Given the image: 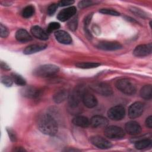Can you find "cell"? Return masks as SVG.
<instances>
[{"mask_svg":"<svg viewBox=\"0 0 152 152\" xmlns=\"http://www.w3.org/2000/svg\"><path fill=\"white\" fill-rule=\"evenodd\" d=\"M39 130L44 134L54 135L58 132V125L55 120L49 115L41 116L37 122Z\"/></svg>","mask_w":152,"mask_h":152,"instance_id":"cell-1","label":"cell"},{"mask_svg":"<svg viewBox=\"0 0 152 152\" xmlns=\"http://www.w3.org/2000/svg\"><path fill=\"white\" fill-rule=\"evenodd\" d=\"M59 71L58 66L53 64H46L38 66L33 71V74L39 77H49L55 75Z\"/></svg>","mask_w":152,"mask_h":152,"instance_id":"cell-2","label":"cell"},{"mask_svg":"<svg viewBox=\"0 0 152 152\" xmlns=\"http://www.w3.org/2000/svg\"><path fill=\"white\" fill-rule=\"evenodd\" d=\"M115 86L119 91L127 95H132L135 93L137 90L134 82L128 78L118 80L116 82Z\"/></svg>","mask_w":152,"mask_h":152,"instance_id":"cell-3","label":"cell"},{"mask_svg":"<svg viewBox=\"0 0 152 152\" xmlns=\"http://www.w3.org/2000/svg\"><path fill=\"white\" fill-rule=\"evenodd\" d=\"M85 91L82 86H78L72 91L71 94L68 96V103L71 107L75 108L78 106Z\"/></svg>","mask_w":152,"mask_h":152,"instance_id":"cell-4","label":"cell"},{"mask_svg":"<svg viewBox=\"0 0 152 152\" xmlns=\"http://www.w3.org/2000/svg\"><path fill=\"white\" fill-rule=\"evenodd\" d=\"M90 87L97 93L104 96H109L113 94L112 87L107 83L102 82L94 83L90 85Z\"/></svg>","mask_w":152,"mask_h":152,"instance_id":"cell-5","label":"cell"},{"mask_svg":"<svg viewBox=\"0 0 152 152\" xmlns=\"http://www.w3.org/2000/svg\"><path fill=\"white\" fill-rule=\"evenodd\" d=\"M104 135L110 139H121L125 136V131L121 127L109 126L106 128L104 131Z\"/></svg>","mask_w":152,"mask_h":152,"instance_id":"cell-6","label":"cell"},{"mask_svg":"<svg viewBox=\"0 0 152 152\" xmlns=\"http://www.w3.org/2000/svg\"><path fill=\"white\" fill-rule=\"evenodd\" d=\"M125 115V110L123 106L116 105L110 108L107 112L108 117L113 121H119L123 119Z\"/></svg>","mask_w":152,"mask_h":152,"instance_id":"cell-7","label":"cell"},{"mask_svg":"<svg viewBox=\"0 0 152 152\" xmlns=\"http://www.w3.org/2000/svg\"><path fill=\"white\" fill-rule=\"evenodd\" d=\"M144 110V105L140 102L132 103L128 108V116L131 119H135L140 116Z\"/></svg>","mask_w":152,"mask_h":152,"instance_id":"cell-8","label":"cell"},{"mask_svg":"<svg viewBox=\"0 0 152 152\" xmlns=\"http://www.w3.org/2000/svg\"><path fill=\"white\" fill-rule=\"evenodd\" d=\"M90 140L93 145L100 149H107L112 147V144L107 140L100 136H92Z\"/></svg>","mask_w":152,"mask_h":152,"instance_id":"cell-9","label":"cell"},{"mask_svg":"<svg viewBox=\"0 0 152 152\" xmlns=\"http://www.w3.org/2000/svg\"><path fill=\"white\" fill-rule=\"evenodd\" d=\"M152 45L151 43L140 45L137 46L133 51L134 56L137 57H143L148 56L151 53Z\"/></svg>","mask_w":152,"mask_h":152,"instance_id":"cell-10","label":"cell"},{"mask_svg":"<svg viewBox=\"0 0 152 152\" xmlns=\"http://www.w3.org/2000/svg\"><path fill=\"white\" fill-rule=\"evenodd\" d=\"M77 9L75 7H69L62 10L58 14L57 18L61 21H65L72 17L76 13Z\"/></svg>","mask_w":152,"mask_h":152,"instance_id":"cell-11","label":"cell"},{"mask_svg":"<svg viewBox=\"0 0 152 152\" xmlns=\"http://www.w3.org/2000/svg\"><path fill=\"white\" fill-rule=\"evenodd\" d=\"M96 46L98 49L103 50H116L121 49L122 48V46L119 42L109 41L100 42Z\"/></svg>","mask_w":152,"mask_h":152,"instance_id":"cell-12","label":"cell"},{"mask_svg":"<svg viewBox=\"0 0 152 152\" xmlns=\"http://www.w3.org/2000/svg\"><path fill=\"white\" fill-rule=\"evenodd\" d=\"M21 93L24 97L35 99L40 96V90L33 86H27L21 89Z\"/></svg>","mask_w":152,"mask_h":152,"instance_id":"cell-13","label":"cell"},{"mask_svg":"<svg viewBox=\"0 0 152 152\" xmlns=\"http://www.w3.org/2000/svg\"><path fill=\"white\" fill-rule=\"evenodd\" d=\"M82 101L84 104L88 108H93L97 104L96 97L93 94L87 91H85L82 97Z\"/></svg>","mask_w":152,"mask_h":152,"instance_id":"cell-14","label":"cell"},{"mask_svg":"<svg viewBox=\"0 0 152 152\" xmlns=\"http://www.w3.org/2000/svg\"><path fill=\"white\" fill-rule=\"evenodd\" d=\"M125 131L130 135H137L141 132V127L140 124L135 121H129L125 125Z\"/></svg>","mask_w":152,"mask_h":152,"instance_id":"cell-15","label":"cell"},{"mask_svg":"<svg viewBox=\"0 0 152 152\" xmlns=\"http://www.w3.org/2000/svg\"><path fill=\"white\" fill-rule=\"evenodd\" d=\"M56 39L61 43L68 45L71 43L72 39L71 36L64 30H57L55 32Z\"/></svg>","mask_w":152,"mask_h":152,"instance_id":"cell-16","label":"cell"},{"mask_svg":"<svg viewBox=\"0 0 152 152\" xmlns=\"http://www.w3.org/2000/svg\"><path fill=\"white\" fill-rule=\"evenodd\" d=\"M90 123L94 128L106 127L108 125V120L102 116L95 115L91 118Z\"/></svg>","mask_w":152,"mask_h":152,"instance_id":"cell-17","label":"cell"},{"mask_svg":"<svg viewBox=\"0 0 152 152\" xmlns=\"http://www.w3.org/2000/svg\"><path fill=\"white\" fill-rule=\"evenodd\" d=\"M31 33L33 36L42 40H46L49 37L47 31L37 26H34L31 28Z\"/></svg>","mask_w":152,"mask_h":152,"instance_id":"cell-18","label":"cell"},{"mask_svg":"<svg viewBox=\"0 0 152 152\" xmlns=\"http://www.w3.org/2000/svg\"><path fill=\"white\" fill-rule=\"evenodd\" d=\"M47 47L46 45L45 44H33L27 46L23 51V53L26 55H30L39 51H41Z\"/></svg>","mask_w":152,"mask_h":152,"instance_id":"cell-19","label":"cell"},{"mask_svg":"<svg viewBox=\"0 0 152 152\" xmlns=\"http://www.w3.org/2000/svg\"><path fill=\"white\" fill-rule=\"evenodd\" d=\"M16 39L20 42H27L32 40V37L24 29H19L15 33Z\"/></svg>","mask_w":152,"mask_h":152,"instance_id":"cell-20","label":"cell"},{"mask_svg":"<svg viewBox=\"0 0 152 152\" xmlns=\"http://www.w3.org/2000/svg\"><path fill=\"white\" fill-rule=\"evenodd\" d=\"M72 122L75 125L82 128H87L90 125L89 119L83 116H75L73 118Z\"/></svg>","mask_w":152,"mask_h":152,"instance_id":"cell-21","label":"cell"},{"mask_svg":"<svg viewBox=\"0 0 152 152\" xmlns=\"http://www.w3.org/2000/svg\"><path fill=\"white\" fill-rule=\"evenodd\" d=\"M141 97L146 100H150L152 97V86L150 84L143 86L140 92Z\"/></svg>","mask_w":152,"mask_h":152,"instance_id":"cell-22","label":"cell"},{"mask_svg":"<svg viewBox=\"0 0 152 152\" xmlns=\"http://www.w3.org/2000/svg\"><path fill=\"white\" fill-rule=\"evenodd\" d=\"M68 96L69 95L65 90H60L55 93L53 99L55 103H60L64 102Z\"/></svg>","mask_w":152,"mask_h":152,"instance_id":"cell-23","label":"cell"},{"mask_svg":"<svg viewBox=\"0 0 152 152\" xmlns=\"http://www.w3.org/2000/svg\"><path fill=\"white\" fill-rule=\"evenodd\" d=\"M151 144V140L148 138H144L137 141L135 143V147L138 150H142L150 147Z\"/></svg>","mask_w":152,"mask_h":152,"instance_id":"cell-24","label":"cell"},{"mask_svg":"<svg viewBox=\"0 0 152 152\" xmlns=\"http://www.w3.org/2000/svg\"><path fill=\"white\" fill-rule=\"evenodd\" d=\"M100 65V64L97 62H78L75 64V66L80 68L83 69H90V68H94L98 67Z\"/></svg>","mask_w":152,"mask_h":152,"instance_id":"cell-25","label":"cell"},{"mask_svg":"<svg viewBox=\"0 0 152 152\" xmlns=\"http://www.w3.org/2000/svg\"><path fill=\"white\" fill-rule=\"evenodd\" d=\"M34 13V7L33 5H28L26 7L23 11H22V15L24 18H30L31 17Z\"/></svg>","mask_w":152,"mask_h":152,"instance_id":"cell-26","label":"cell"},{"mask_svg":"<svg viewBox=\"0 0 152 152\" xmlns=\"http://www.w3.org/2000/svg\"><path fill=\"white\" fill-rule=\"evenodd\" d=\"M11 77L13 79V81L14 83L18 85V86H25L26 84V80L20 75L16 74V73H12L11 75Z\"/></svg>","mask_w":152,"mask_h":152,"instance_id":"cell-27","label":"cell"},{"mask_svg":"<svg viewBox=\"0 0 152 152\" xmlns=\"http://www.w3.org/2000/svg\"><path fill=\"white\" fill-rule=\"evenodd\" d=\"M129 10L132 13H134L135 15H138L140 17L145 18L147 17V14L144 11H142L141 9H139L138 8H136V7H131L129 8Z\"/></svg>","mask_w":152,"mask_h":152,"instance_id":"cell-28","label":"cell"},{"mask_svg":"<svg viewBox=\"0 0 152 152\" xmlns=\"http://www.w3.org/2000/svg\"><path fill=\"white\" fill-rule=\"evenodd\" d=\"M1 83L7 87H11L13 83V79L7 75H2L1 78Z\"/></svg>","mask_w":152,"mask_h":152,"instance_id":"cell-29","label":"cell"},{"mask_svg":"<svg viewBox=\"0 0 152 152\" xmlns=\"http://www.w3.org/2000/svg\"><path fill=\"white\" fill-rule=\"evenodd\" d=\"M99 12L107 15H114V16H118L120 15L119 12L112 10V9H109V8H102L99 10Z\"/></svg>","mask_w":152,"mask_h":152,"instance_id":"cell-30","label":"cell"},{"mask_svg":"<svg viewBox=\"0 0 152 152\" xmlns=\"http://www.w3.org/2000/svg\"><path fill=\"white\" fill-rule=\"evenodd\" d=\"M60 27V24L56 22H52L49 23L47 27L46 31L47 33H51L55 30H58Z\"/></svg>","mask_w":152,"mask_h":152,"instance_id":"cell-31","label":"cell"},{"mask_svg":"<svg viewBox=\"0 0 152 152\" xmlns=\"http://www.w3.org/2000/svg\"><path fill=\"white\" fill-rule=\"evenodd\" d=\"M94 2H93V1H90V0H83V1H81L79 2L78 3V7L80 8H83L85 7H87L91 5H93V4H94Z\"/></svg>","mask_w":152,"mask_h":152,"instance_id":"cell-32","label":"cell"},{"mask_svg":"<svg viewBox=\"0 0 152 152\" xmlns=\"http://www.w3.org/2000/svg\"><path fill=\"white\" fill-rule=\"evenodd\" d=\"M0 36L2 38L7 37L9 34V30L8 29L4 26L2 24H0Z\"/></svg>","mask_w":152,"mask_h":152,"instance_id":"cell-33","label":"cell"},{"mask_svg":"<svg viewBox=\"0 0 152 152\" xmlns=\"http://www.w3.org/2000/svg\"><path fill=\"white\" fill-rule=\"evenodd\" d=\"M77 18L75 17L68 23V26L71 30L74 31L77 29Z\"/></svg>","mask_w":152,"mask_h":152,"instance_id":"cell-34","label":"cell"},{"mask_svg":"<svg viewBox=\"0 0 152 152\" xmlns=\"http://www.w3.org/2000/svg\"><path fill=\"white\" fill-rule=\"evenodd\" d=\"M58 4H50L48 8V10H47V12L48 14L49 15H53V14L56 12V9L58 8Z\"/></svg>","mask_w":152,"mask_h":152,"instance_id":"cell-35","label":"cell"},{"mask_svg":"<svg viewBox=\"0 0 152 152\" xmlns=\"http://www.w3.org/2000/svg\"><path fill=\"white\" fill-rule=\"evenodd\" d=\"M7 131L11 141L12 142H15L17 141V135L14 131L11 128H7Z\"/></svg>","mask_w":152,"mask_h":152,"instance_id":"cell-36","label":"cell"},{"mask_svg":"<svg viewBox=\"0 0 152 152\" xmlns=\"http://www.w3.org/2000/svg\"><path fill=\"white\" fill-rule=\"evenodd\" d=\"M74 2V1H70V0H62L58 2V5L59 7H64V6H68L69 5L73 4Z\"/></svg>","mask_w":152,"mask_h":152,"instance_id":"cell-37","label":"cell"},{"mask_svg":"<svg viewBox=\"0 0 152 152\" xmlns=\"http://www.w3.org/2000/svg\"><path fill=\"white\" fill-rule=\"evenodd\" d=\"M145 125L148 128H152V116H148L145 120Z\"/></svg>","mask_w":152,"mask_h":152,"instance_id":"cell-38","label":"cell"},{"mask_svg":"<svg viewBox=\"0 0 152 152\" xmlns=\"http://www.w3.org/2000/svg\"><path fill=\"white\" fill-rule=\"evenodd\" d=\"M91 17H92V14H90L88 15H87L86 18H85V20H84V24H85V27L86 28H87V27L88 26V24L90 23V21H91Z\"/></svg>","mask_w":152,"mask_h":152,"instance_id":"cell-39","label":"cell"},{"mask_svg":"<svg viewBox=\"0 0 152 152\" xmlns=\"http://www.w3.org/2000/svg\"><path fill=\"white\" fill-rule=\"evenodd\" d=\"M1 68L4 70H10V67L5 62L1 61Z\"/></svg>","mask_w":152,"mask_h":152,"instance_id":"cell-40","label":"cell"},{"mask_svg":"<svg viewBox=\"0 0 152 152\" xmlns=\"http://www.w3.org/2000/svg\"><path fill=\"white\" fill-rule=\"evenodd\" d=\"M14 151H25V150L21 147H17V148L14 149Z\"/></svg>","mask_w":152,"mask_h":152,"instance_id":"cell-41","label":"cell"},{"mask_svg":"<svg viewBox=\"0 0 152 152\" xmlns=\"http://www.w3.org/2000/svg\"><path fill=\"white\" fill-rule=\"evenodd\" d=\"M4 4H5V5H11V2H8V1H1V4H4Z\"/></svg>","mask_w":152,"mask_h":152,"instance_id":"cell-42","label":"cell"}]
</instances>
